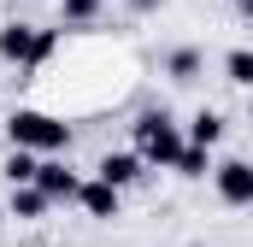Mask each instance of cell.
I'll return each instance as SVG.
<instances>
[{"mask_svg":"<svg viewBox=\"0 0 253 247\" xmlns=\"http://www.w3.org/2000/svg\"><path fill=\"white\" fill-rule=\"evenodd\" d=\"M6 135H12V147H30V153H65L71 147V129L53 112H36V106H18L6 118Z\"/></svg>","mask_w":253,"mask_h":247,"instance_id":"6da1fadb","label":"cell"},{"mask_svg":"<svg viewBox=\"0 0 253 247\" xmlns=\"http://www.w3.org/2000/svg\"><path fill=\"white\" fill-rule=\"evenodd\" d=\"M177 147H183V129H177L171 112H141V118H135V159H141V165L171 171Z\"/></svg>","mask_w":253,"mask_h":247,"instance_id":"7a4b0ae2","label":"cell"},{"mask_svg":"<svg viewBox=\"0 0 253 247\" xmlns=\"http://www.w3.org/2000/svg\"><path fill=\"white\" fill-rule=\"evenodd\" d=\"M212 177H218L224 206H253V165H248V159H224Z\"/></svg>","mask_w":253,"mask_h":247,"instance_id":"3957f363","label":"cell"},{"mask_svg":"<svg viewBox=\"0 0 253 247\" xmlns=\"http://www.w3.org/2000/svg\"><path fill=\"white\" fill-rule=\"evenodd\" d=\"M30 183L42 188L47 200H71V194H77V183H83V177H77L71 165H59V159H47V165H36V177H30Z\"/></svg>","mask_w":253,"mask_h":247,"instance_id":"277c9868","label":"cell"},{"mask_svg":"<svg viewBox=\"0 0 253 247\" xmlns=\"http://www.w3.org/2000/svg\"><path fill=\"white\" fill-rule=\"evenodd\" d=\"M0 59L6 65H36V24H6L0 30Z\"/></svg>","mask_w":253,"mask_h":247,"instance_id":"5b68a950","label":"cell"},{"mask_svg":"<svg viewBox=\"0 0 253 247\" xmlns=\"http://www.w3.org/2000/svg\"><path fill=\"white\" fill-rule=\"evenodd\" d=\"M118 194H124V188H112V183H100V177H94V183H77L71 200H83V212H88V218H118Z\"/></svg>","mask_w":253,"mask_h":247,"instance_id":"8992f818","label":"cell"},{"mask_svg":"<svg viewBox=\"0 0 253 247\" xmlns=\"http://www.w3.org/2000/svg\"><path fill=\"white\" fill-rule=\"evenodd\" d=\"M94 177L112 183V188H129L135 177H141V159H135V153H106V159L94 165Z\"/></svg>","mask_w":253,"mask_h":247,"instance_id":"52a82bcc","label":"cell"},{"mask_svg":"<svg viewBox=\"0 0 253 247\" xmlns=\"http://www.w3.org/2000/svg\"><path fill=\"white\" fill-rule=\"evenodd\" d=\"M183 141H194V147H218V141H224V112H212V106L194 112V124H189Z\"/></svg>","mask_w":253,"mask_h":247,"instance_id":"ba28073f","label":"cell"},{"mask_svg":"<svg viewBox=\"0 0 253 247\" xmlns=\"http://www.w3.org/2000/svg\"><path fill=\"white\" fill-rule=\"evenodd\" d=\"M47 206H53V200H47L36 183H12V218H42Z\"/></svg>","mask_w":253,"mask_h":247,"instance_id":"9c48e42d","label":"cell"},{"mask_svg":"<svg viewBox=\"0 0 253 247\" xmlns=\"http://www.w3.org/2000/svg\"><path fill=\"white\" fill-rule=\"evenodd\" d=\"M206 153H212V147L183 141V147H177V159H171V171H177V177H206V171H212V165H206Z\"/></svg>","mask_w":253,"mask_h":247,"instance_id":"30bf717a","label":"cell"},{"mask_svg":"<svg viewBox=\"0 0 253 247\" xmlns=\"http://www.w3.org/2000/svg\"><path fill=\"white\" fill-rule=\"evenodd\" d=\"M0 171H6V183H30V177H36V153H30V147H12Z\"/></svg>","mask_w":253,"mask_h":247,"instance_id":"8fae6325","label":"cell"},{"mask_svg":"<svg viewBox=\"0 0 253 247\" xmlns=\"http://www.w3.org/2000/svg\"><path fill=\"white\" fill-rule=\"evenodd\" d=\"M224 71H230V82H242V88H248V82H253V53H248V47H236V53L224 59Z\"/></svg>","mask_w":253,"mask_h":247,"instance_id":"7c38bea8","label":"cell"},{"mask_svg":"<svg viewBox=\"0 0 253 247\" xmlns=\"http://www.w3.org/2000/svg\"><path fill=\"white\" fill-rule=\"evenodd\" d=\"M194 71H200V53H194V47H177V53H171V77H177V82H194Z\"/></svg>","mask_w":253,"mask_h":247,"instance_id":"4fadbf2b","label":"cell"},{"mask_svg":"<svg viewBox=\"0 0 253 247\" xmlns=\"http://www.w3.org/2000/svg\"><path fill=\"white\" fill-rule=\"evenodd\" d=\"M59 12H65V24H88L100 12V0H59Z\"/></svg>","mask_w":253,"mask_h":247,"instance_id":"5bb4252c","label":"cell"},{"mask_svg":"<svg viewBox=\"0 0 253 247\" xmlns=\"http://www.w3.org/2000/svg\"><path fill=\"white\" fill-rule=\"evenodd\" d=\"M53 47H59V30H36V65L47 59V53H53Z\"/></svg>","mask_w":253,"mask_h":247,"instance_id":"9a60e30c","label":"cell"},{"mask_svg":"<svg viewBox=\"0 0 253 247\" xmlns=\"http://www.w3.org/2000/svg\"><path fill=\"white\" fill-rule=\"evenodd\" d=\"M135 6H141V12H153V6H165V0H135Z\"/></svg>","mask_w":253,"mask_h":247,"instance_id":"2e32d148","label":"cell"}]
</instances>
